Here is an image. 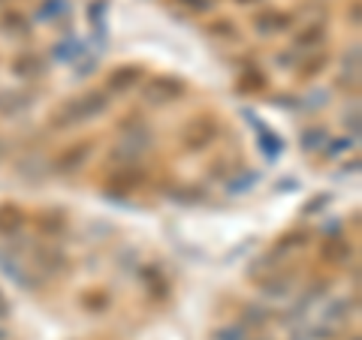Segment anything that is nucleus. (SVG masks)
<instances>
[{
	"instance_id": "7ed1b4c3",
	"label": "nucleus",
	"mask_w": 362,
	"mask_h": 340,
	"mask_svg": "<svg viewBox=\"0 0 362 340\" xmlns=\"http://www.w3.org/2000/svg\"><path fill=\"white\" fill-rule=\"evenodd\" d=\"M181 3L190 6V9H208V6H212L208 0H181Z\"/></svg>"
},
{
	"instance_id": "f257e3e1",
	"label": "nucleus",
	"mask_w": 362,
	"mask_h": 340,
	"mask_svg": "<svg viewBox=\"0 0 362 340\" xmlns=\"http://www.w3.org/2000/svg\"><path fill=\"white\" fill-rule=\"evenodd\" d=\"M257 24H260V31H262V33H269V31H284V27L290 24V15L266 13V15H260V18H257Z\"/></svg>"
},
{
	"instance_id": "f03ea898",
	"label": "nucleus",
	"mask_w": 362,
	"mask_h": 340,
	"mask_svg": "<svg viewBox=\"0 0 362 340\" xmlns=\"http://www.w3.org/2000/svg\"><path fill=\"white\" fill-rule=\"evenodd\" d=\"M130 81H136V72H133V70H118V72H115V79L109 81V85H112L115 90H121V88L130 85Z\"/></svg>"
}]
</instances>
